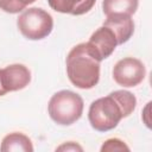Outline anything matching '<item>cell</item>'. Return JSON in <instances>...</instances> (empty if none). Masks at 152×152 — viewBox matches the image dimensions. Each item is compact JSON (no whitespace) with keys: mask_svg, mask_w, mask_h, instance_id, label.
I'll return each mask as SVG.
<instances>
[{"mask_svg":"<svg viewBox=\"0 0 152 152\" xmlns=\"http://www.w3.org/2000/svg\"><path fill=\"white\" fill-rule=\"evenodd\" d=\"M137 107V97L128 90H114L91 102L88 110L90 126L97 132H108L129 116Z\"/></svg>","mask_w":152,"mask_h":152,"instance_id":"1","label":"cell"},{"mask_svg":"<svg viewBox=\"0 0 152 152\" xmlns=\"http://www.w3.org/2000/svg\"><path fill=\"white\" fill-rule=\"evenodd\" d=\"M101 58L88 43L75 45L65 59L66 75L72 86L80 89H91L100 81Z\"/></svg>","mask_w":152,"mask_h":152,"instance_id":"2","label":"cell"},{"mask_svg":"<svg viewBox=\"0 0 152 152\" xmlns=\"http://www.w3.org/2000/svg\"><path fill=\"white\" fill-rule=\"evenodd\" d=\"M83 108L84 102L81 95L66 89L55 93L48 103L49 116L61 126H70L80 120Z\"/></svg>","mask_w":152,"mask_h":152,"instance_id":"3","label":"cell"},{"mask_svg":"<svg viewBox=\"0 0 152 152\" xmlns=\"http://www.w3.org/2000/svg\"><path fill=\"white\" fill-rule=\"evenodd\" d=\"M20 33L30 40L46 38L53 28V19L50 13L40 7H30L21 12L17 19Z\"/></svg>","mask_w":152,"mask_h":152,"instance_id":"4","label":"cell"},{"mask_svg":"<svg viewBox=\"0 0 152 152\" xmlns=\"http://www.w3.org/2000/svg\"><path fill=\"white\" fill-rule=\"evenodd\" d=\"M113 80L124 88L139 86L145 76L146 68L144 63L135 57H125L118 61L113 68Z\"/></svg>","mask_w":152,"mask_h":152,"instance_id":"5","label":"cell"},{"mask_svg":"<svg viewBox=\"0 0 152 152\" xmlns=\"http://www.w3.org/2000/svg\"><path fill=\"white\" fill-rule=\"evenodd\" d=\"M0 78L6 93L18 91L28 86L31 82V71L24 64H11L0 69Z\"/></svg>","mask_w":152,"mask_h":152,"instance_id":"6","label":"cell"},{"mask_svg":"<svg viewBox=\"0 0 152 152\" xmlns=\"http://www.w3.org/2000/svg\"><path fill=\"white\" fill-rule=\"evenodd\" d=\"M88 43L95 49V51L99 53L102 61L108 58L118 46V40L115 34L110 28L103 25L91 33Z\"/></svg>","mask_w":152,"mask_h":152,"instance_id":"7","label":"cell"},{"mask_svg":"<svg viewBox=\"0 0 152 152\" xmlns=\"http://www.w3.org/2000/svg\"><path fill=\"white\" fill-rule=\"evenodd\" d=\"M103 26H107L113 31L116 37L118 45H121L131 39L134 33V21L132 15L127 14H112L106 18Z\"/></svg>","mask_w":152,"mask_h":152,"instance_id":"8","label":"cell"},{"mask_svg":"<svg viewBox=\"0 0 152 152\" xmlns=\"http://www.w3.org/2000/svg\"><path fill=\"white\" fill-rule=\"evenodd\" d=\"M96 0H48L49 6L63 14L82 15L88 13L95 5Z\"/></svg>","mask_w":152,"mask_h":152,"instance_id":"9","label":"cell"},{"mask_svg":"<svg viewBox=\"0 0 152 152\" xmlns=\"http://www.w3.org/2000/svg\"><path fill=\"white\" fill-rule=\"evenodd\" d=\"M33 145L31 139L19 132H13L7 134L6 137H4L1 145H0V151L2 152H18V151H23V152H32Z\"/></svg>","mask_w":152,"mask_h":152,"instance_id":"10","label":"cell"},{"mask_svg":"<svg viewBox=\"0 0 152 152\" xmlns=\"http://www.w3.org/2000/svg\"><path fill=\"white\" fill-rule=\"evenodd\" d=\"M139 6V0H103L102 11L106 17L112 14L133 15Z\"/></svg>","mask_w":152,"mask_h":152,"instance_id":"11","label":"cell"},{"mask_svg":"<svg viewBox=\"0 0 152 152\" xmlns=\"http://www.w3.org/2000/svg\"><path fill=\"white\" fill-rule=\"evenodd\" d=\"M34 1L36 0H0V10L10 14H15L26 10V7Z\"/></svg>","mask_w":152,"mask_h":152,"instance_id":"12","label":"cell"},{"mask_svg":"<svg viewBox=\"0 0 152 152\" xmlns=\"http://www.w3.org/2000/svg\"><path fill=\"white\" fill-rule=\"evenodd\" d=\"M100 150H101V152H113V151H129L131 148L121 139L110 138V139H107L102 144Z\"/></svg>","mask_w":152,"mask_h":152,"instance_id":"13","label":"cell"},{"mask_svg":"<svg viewBox=\"0 0 152 152\" xmlns=\"http://www.w3.org/2000/svg\"><path fill=\"white\" fill-rule=\"evenodd\" d=\"M56 151H83V147L74 141H68V142H64L63 145L58 146L56 148Z\"/></svg>","mask_w":152,"mask_h":152,"instance_id":"14","label":"cell"},{"mask_svg":"<svg viewBox=\"0 0 152 152\" xmlns=\"http://www.w3.org/2000/svg\"><path fill=\"white\" fill-rule=\"evenodd\" d=\"M7 93L5 91V89H4V87H2V83H1V78H0V96H4V95H6Z\"/></svg>","mask_w":152,"mask_h":152,"instance_id":"15","label":"cell"}]
</instances>
